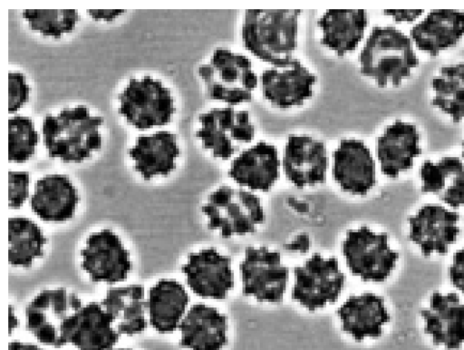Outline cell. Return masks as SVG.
<instances>
[{
  "instance_id": "cell-27",
  "label": "cell",
  "mask_w": 464,
  "mask_h": 350,
  "mask_svg": "<svg viewBox=\"0 0 464 350\" xmlns=\"http://www.w3.org/2000/svg\"><path fill=\"white\" fill-rule=\"evenodd\" d=\"M179 153L176 135L164 131L140 136L130 150L136 170L147 180L169 173Z\"/></svg>"
},
{
  "instance_id": "cell-25",
  "label": "cell",
  "mask_w": 464,
  "mask_h": 350,
  "mask_svg": "<svg viewBox=\"0 0 464 350\" xmlns=\"http://www.w3.org/2000/svg\"><path fill=\"white\" fill-rule=\"evenodd\" d=\"M78 200L77 190L68 177L49 174L36 182L31 207L43 219L62 221L72 216Z\"/></svg>"
},
{
  "instance_id": "cell-29",
  "label": "cell",
  "mask_w": 464,
  "mask_h": 350,
  "mask_svg": "<svg viewBox=\"0 0 464 350\" xmlns=\"http://www.w3.org/2000/svg\"><path fill=\"white\" fill-rule=\"evenodd\" d=\"M102 306L112 318L119 334L131 335L145 329L146 302L141 286L111 288L106 293Z\"/></svg>"
},
{
  "instance_id": "cell-34",
  "label": "cell",
  "mask_w": 464,
  "mask_h": 350,
  "mask_svg": "<svg viewBox=\"0 0 464 350\" xmlns=\"http://www.w3.org/2000/svg\"><path fill=\"white\" fill-rule=\"evenodd\" d=\"M9 160L24 162L33 156L38 135L31 119L14 116L9 119Z\"/></svg>"
},
{
  "instance_id": "cell-22",
  "label": "cell",
  "mask_w": 464,
  "mask_h": 350,
  "mask_svg": "<svg viewBox=\"0 0 464 350\" xmlns=\"http://www.w3.org/2000/svg\"><path fill=\"white\" fill-rule=\"evenodd\" d=\"M368 24L367 13L362 9L325 11L317 21L321 44L338 56L356 49Z\"/></svg>"
},
{
  "instance_id": "cell-21",
  "label": "cell",
  "mask_w": 464,
  "mask_h": 350,
  "mask_svg": "<svg viewBox=\"0 0 464 350\" xmlns=\"http://www.w3.org/2000/svg\"><path fill=\"white\" fill-rule=\"evenodd\" d=\"M420 152V134L415 125L401 121L388 126L376 141L381 170L389 177H396L410 169Z\"/></svg>"
},
{
  "instance_id": "cell-37",
  "label": "cell",
  "mask_w": 464,
  "mask_h": 350,
  "mask_svg": "<svg viewBox=\"0 0 464 350\" xmlns=\"http://www.w3.org/2000/svg\"><path fill=\"white\" fill-rule=\"evenodd\" d=\"M450 277L453 285L464 293V247L454 255Z\"/></svg>"
},
{
  "instance_id": "cell-6",
  "label": "cell",
  "mask_w": 464,
  "mask_h": 350,
  "mask_svg": "<svg viewBox=\"0 0 464 350\" xmlns=\"http://www.w3.org/2000/svg\"><path fill=\"white\" fill-rule=\"evenodd\" d=\"M202 210L208 227L223 237L252 232L264 220L263 207L255 194L227 186L213 191Z\"/></svg>"
},
{
  "instance_id": "cell-42",
  "label": "cell",
  "mask_w": 464,
  "mask_h": 350,
  "mask_svg": "<svg viewBox=\"0 0 464 350\" xmlns=\"http://www.w3.org/2000/svg\"><path fill=\"white\" fill-rule=\"evenodd\" d=\"M9 334L12 333L13 329L15 328L18 325V321L14 314L13 313L12 306H9Z\"/></svg>"
},
{
  "instance_id": "cell-16",
  "label": "cell",
  "mask_w": 464,
  "mask_h": 350,
  "mask_svg": "<svg viewBox=\"0 0 464 350\" xmlns=\"http://www.w3.org/2000/svg\"><path fill=\"white\" fill-rule=\"evenodd\" d=\"M333 176L346 192L363 195L375 183V164L370 150L357 139H343L333 153Z\"/></svg>"
},
{
  "instance_id": "cell-33",
  "label": "cell",
  "mask_w": 464,
  "mask_h": 350,
  "mask_svg": "<svg viewBox=\"0 0 464 350\" xmlns=\"http://www.w3.org/2000/svg\"><path fill=\"white\" fill-rule=\"evenodd\" d=\"M23 16L33 30L54 37L71 32L80 18L75 10L27 9Z\"/></svg>"
},
{
  "instance_id": "cell-39",
  "label": "cell",
  "mask_w": 464,
  "mask_h": 350,
  "mask_svg": "<svg viewBox=\"0 0 464 350\" xmlns=\"http://www.w3.org/2000/svg\"><path fill=\"white\" fill-rule=\"evenodd\" d=\"M310 247V240L307 235L301 234L297 236L291 243L285 246V248L292 252L305 253Z\"/></svg>"
},
{
  "instance_id": "cell-1",
  "label": "cell",
  "mask_w": 464,
  "mask_h": 350,
  "mask_svg": "<svg viewBox=\"0 0 464 350\" xmlns=\"http://www.w3.org/2000/svg\"><path fill=\"white\" fill-rule=\"evenodd\" d=\"M301 14L297 9L245 11L241 26L245 48L271 65L292 59L297 46Z\"/></svg>"
},
{
  "instance_id": "cell-38",
  "label": "cell",
  "mask_w": 464,
  "mask_h": 350,
  "mask_svg": "<svg viewBox=\"0 0 464 350\" xmlns=\"http://www.w3.org/2000/svg\"><path fill=\"white\" fill-rule=\"evenodd\" d=\"M385 15L392 16L396 22L411 23L418 18L423 10L418 9H391L383 12Z\"/></svg>"
},
{
  "instance_id": "cell-28",
  "label": "cell",
  "mask_w": 464,
  "mask_h": 350,
  "mask_svg": "<svg viewBox=\"0 0 464 350\" xmlns=\"http://www.w3.org/2000/svg\"><path fill=\"white\" fill-rule=\"evenodd\" d=\"M421 190L437 195L451 207L464 205V164L456 157H445L420 168Z\"/></svg>"
},
{
  "instance_id": "cell-13",
  "label": "cell",
  "mask_w": 464,
  "mask_h": 350,
  "mask_svg": "<svg viewBox=\"0 0 464 350\" xmlns=\"http://www.w3.org/2000/svg\"><path fill=\"white\" fill-rule=\"evenodd\" d=\"M81 256L82 267L93 281H120L131 268L128 251L120 238L110 229L91 234Z\"/></svg>"
},
{
  "instance_id": "cell-11",
  "label": "cell",
  "mask_w": 464,
  "mask_h": 350,
  "mask_svg": "<svg viewBox=\"0 0 464 350\" xmlns=\"http://www.w3.org/2000/svg\"><path fill=\"white\" fill-rule=\"evenodd\" d=\"M315 83V75L294 57L265 69L259 77L263 97L280 109L304 103L312 97Z\"/></svg>"
},
{
  "instance_id": "cell-35",
  "label": "cell",
  "mask_w": 464,
  "mask_h": 350,
  "mask_svg": "<svg viewBox=\"0 0 464 350\" xmlns=\"http://www.w3.org/2000/svg\"><path fill=\"white\" fill-rule=\"evenodd\" d=\"M8 82V111L10 113L18 111L27 101L29 87L21 73H9Z\"/></svg>"
},
{
  "instance_id": "cell-5",
  "label": "cell",
  "mask_w": 464,
  "mask_h": 350,
  "mask_svg": "<svg viewBox=\"0 0 464 350\" xmlns=\"http://www.w3.org/2000/svg\"><path fill=\"white\" fill-rule=\"evenodd\" d=\"M196 136L215 158L227 160L252 141L255 126L248 112L233 106L218 107L198 117Z\"/></svg>"
},
{
  "instance_id": "cell-7",
  "label": "cell",
  "mask_w": 464,
  "mask_h": 350,
  "mask_svg": "<svg viewBox=\"0 0 464 350\" xmlns=\"http://www.w3.org/2000/svg\"><path fill=\"white\" fill-rule=\"evenodd\" d=\"M119 100L120 113L138 129L164 125L175 112L169 90L150 76L131 79Z\"/></svg>"
},
{
  "instance_id": "cell-12",
  "label": "cell",
  "mask_w": 464,
  "mask_h": 350,
  "mask_svg": "<svg viewBox=\"0 0 464 350\" xmlns=\"http://www.w3.org/2000/svg\"><path fill=\"white\" fill-rule=\"evenodd\" d=\"M243 290L263 302L282 299L288 278L278 253L265 247H249L240 266Z\"/></svg>"
},
{
  "instance_id": "cell-4",
  "label": "cell",
  "mask_w": 464,
  "mask_h": 350,
  "mask_svg": "<svg viewBox=\"0 0 464 350\" xmlns=\"http://www.w3.org/2000/svg\"><path fill=\"white\" fill-rule=\"evenodd\" d=\"M198 74L209 99L233 107L250 102L258 83L251 61L227 48L216 49Z\"/></svg>"
},
{
  "instance_id": "cell-19",
  "label": "cell",
  "mask_w": 464,
  "mask_h": 350,
  "mask_svg": "<svg viewBox=\"0 0 464 350\" xmlns=\"http://www.w3.org/2000/svg\"><path fill=\"white\" fill-rule=\"evenodd\" d=\"M421 316L425 331L436 345L457 349L464 343V304L457 294L435 292Z\"/></svg>"
},
{
  "instance_id": "cell-9",
  "label": "cell",
  "mask_w": 464,
  "mask_h": 350,
  "mask_svg": "<svg viewBox=\"0 0 464 350\" xmlns=\"http://www.w3.org/2000/svg\"><path fill=\"white\" fill-rule=\"evenodd\" d=\"M80 298L64 288L45 289L26 306V328L42 343L61 346V332L81 306Z\"/></svg>"
},
{
  "instance_id": "cell-15",
  "label": "cell",
  "mask_w": 464,
  "mask_h": 350,
  "mask_svg": "<svg viewBox=\"0 0 464 350\" xmlns=\"http://www.w3.org/2000/svg\"><path fill=\"white\" fill-rule=\"evenodd\" d=\"M102 306L92 302L82 306L66 322L61 332V346L72 344L79 350H109L119 333Z\"/></svg>"
},
{
  "instance_id": "cell-30",
  "label": "cell",
  "mask_w": 464,
  "mask_h": 350,
  "mask_svg": "<svg viewBox=\"0 0 464 350\" xmlns=\"http://www.w3.org/2000/svg\"><path fill=\"white\" fill-rule=\"evenodd\" d=\"M188 302V294L179 282L160 279L149 293L150 324L160 333L172 332L179 326Z\"/></svg>"
},
{
  "instance_id": "cell-24",
  "label": "cell",
  "mask_w": 464,
  "mask_h": 350,
  "mask_svg": "<svg viewBox=\"0 0 464 350\" xmlns=\"http://www.w3.org/2000/svg\"><path fill=\"white\" fill-rule=\"evenodd\" d=\"M464 35V13L453 9L433 10L411 31L421 51L434 56L456 44Z\"/></svg>"
},
{
  "instance_id": "cell-2",
  "label": "cell",
  "mask_w": 464,
  "mask_h": 350,
  "mask_svg": "<svg viewBox=\"0 0 464 350\" xmlns=\"http://www.w3.org/2000/svg\"><path fill=\"white\" fill-rule=\"evenodd\" d=\"M418 64L411 40L392 26H375L359 55L361 73L381 87L399 85Z\"/></svg>"
},
{
  "instance_id": "cell-43",
  "label": "cell",
  "mask_w": 464,
  "mask_h": 350,
  "mask_svg": "<svg viewBox=\"0 0 464 350\" xmlns=\"http://www.w3.org/2000/svg\"><path fill=\"white\" fill-rule=\"evenodd\" d=\"M462 156H463V158H464V141H463V143H462Z\"/></svg>"
},
{
  "instance_id": "cell-8",
  "label": "cell",
  "mask_w": 464,
  "mask_h": 350,
  "mask_svg": "<svg viewBox=\"0 0 464 350\" xmlns=\"http://www.w3.org/2000/svg\"><path fill=\"white\" fill-rule=\"evenodd\" d=\"M343 255L351 271L368 281H382L393 269L398 254L384 233L366 227L350 230L343 241Z\"/></svg>"
},
{
  "instance_id": "cell-40",
  "label": "cell",
  "mask_w": 464,
  "mask_h": 350,
  "mask_svg": "<svg viewBox=\"0 0 464 350\" xmlns=\"http://www.w3.org/2000/svg\"><path fill=\"white\" fill-rule=\"evenodd\" d=\"M124 10H89L88 13L95 19L111 21L122 14Z\"/></svg>"
},
{
  "instance_id": "cell-3",
  "label": "cell",
  "mask_w": 464,
  "mask_h": 350,
  "mask_svg": "<svg viewBox=\"0 0 464 350\" xmlns=\"http://www.w3.org/2000/svg\"><path fill=\"white\" fill-rule=\"evenodd\" d=\"M102 118L91 115L84 106L48 114L43 122L44 142L51 157L79 162L100 148Z\"/></svg>"
},
{
  "instance_id": "cell-23",
  "label": "cell",
  "mask_w": 464,
  "mask_h": 350,
  "mask_svg": "<svg viewBox=\"0 0 464 350\" xmlns=\"http://www.w3.org/2000/svg\"><path fill=\"white\" fill-rule=\"evenodd\" d=\"M180 345L189 350H221L227 343V320L203 304L191 306L179 326Z\"/></svg>"
},
{
  "instance_id": "cell-36",
  "label": "cell",
  "mask_w": 464,
  "mask_h": 350,
  "mask_svg": "<svg viewBox=\"0 0 464 350\" xmlns=\"http://www.w3.org/2000/svg\"><path fill=\"white\" fill-rule=\"evenodd\" d=\"M29 174L10 171L8 175V203L11 208L20 207L28 196Z\"/></svg>"
},
{
  "instance_id": "cell-18",
  "label": "cell",
  "mask_w": 464,
  "mask_h": 350,
  "mask_svg": "<svg viewBox=\"0 0 464 350\" xmlns=\"http://www.w3.org/2000/svg\"><path fill=\"white\" fill-rule=\"evenodd\" d=\"M459 215L446 208L428 204L410 218V237L425 255L445 253L459 233Z\"/></svg>"
},
{
  "instance_id": "cell-20",
  "label": "cell",
  "mask_w": 464,
  "mask_h": 350,
  "mask_svg": "<svg viewBox=\"0 0 464 350\" xmlns=\"http://www.w3.org/2000/svg\"><path fill=\"white\" fill-rule=\"evenodd\" d=\"M280 160L276 148L259 141L243 150L231 162L228 175L240 186L266 191L279 176Z\"/></svg>"
},
{
  "instance_id": "cell-44",
  "label": "cell",
  "mask_w": 464,
  "mask_h": 350,
  "mask_svg": "<svg viewBox=\"0 0 464 350\" xmlns=\"http://www.w3.org/2000/svg\"><path fill=\"white\" fill-rule=\"evenodd\" d=\"M114 350H130V349H126V348H119V349H114Z\"/></svg>"
},
{
  "instance_id": "cell-17",
  "label": "cell",
  "mask_w": 464,
  "mask_h": 350,
  "mask_svg": "<svg viewBox=\"0 0 464 350\" xmlns=\"http://www.w3.org/2000/svg\"><path fill=\"white\" fill-rule=\"evenodd\" d=\"M182 271L189 287L203 297L223 298L233 287L230 260L214 248L190 254Z\"/></svg>"
},
{
  "instance_id": "cell-41",
  "label": "cell",
  "mask_w": 464,
  "mask_h": 350,
  "mask_svg": "<svg viewBox=\"0 0 464 350\" xmlns=\"http://www.w3.org/2000/svg\"><path fill=\"white\" fill-rule=\"evenodd\" d=\"M8 350H43L33 344L14 341L9 344Z\"/></svg>"
},
{
  "instance_id": "cell-31",
  "label": "cell",
  "mask_w": 464,
  "mask_h": 350,
  "mask_svg": "<svg viewBox=\"0 0 464 350\" xmlns=\"http://www.w3.org/2000/svg\"><path fill=\"white\" fill-rule=\"evenodd\" d=\"M45 238L30 219L14 217L8 223V259L12 265L26 267L43 253Z\"/></svg>"
},
{
  "instance_id": "cell-14",
  "label": "cell",
  "mask_w": 464,
  "mask_h": 350,
  "mask_svg": "<svg viewBox=\"0 0 464 350\" xmlns=\"http://www.w3.org/2000/svg\"><path fill=\"white\" fill-rule=\"evenodd\" d=\"M282 165L286 178L296 187L322 183L328 166L326 147L308 135H290L284 147Z\"/></svg>"
},
{
  "instance_id": "cell-10",
  "label": "cell",
  "mask_w": 464,
  "mask_h": 350,
  "mask_svg": "<svg viewBox=\"0 0 464 350\" xmlns=\"http://www.w3.org/2000/svg\"><path fill=\"white\" fill-rule=\"evenodd\" d=\"M344 277L334 258L314 255L295 269L293 297L309 310L334 302L343 287Z\"/></svg>"
},
{
  "instance_id": "cell-32",
  "label": "cell",
  "mask_w": 464,
  "mask_h": 350,
  "mask_svg": "<svg viewBox=\"0 0 464 350\" xmlns=\"http://www.w3.org/2000/svg\"><path fill=\"white\" fill-rule=\"evenodd\" d=\"M433 105L454 122L464 119V63L443 66L433 78Z\"/></svg>"
},
{
  "instance_id": "cell-26",
  "label": "cell",
  "mask_w": 464,
  "mask_h": 350,
  "mask_svg": "<svg viewBox=\"0 0 464 350\" xmlns=\"http://www.w3.org/2000/svg\"><path fill=\"white\" fill-rule=\"evenodd\" d=\"M338 315L343 330L358 341L379 336L390 319L383 300L372 293L351 297Z\"/></svg>"
}]
</instances>
